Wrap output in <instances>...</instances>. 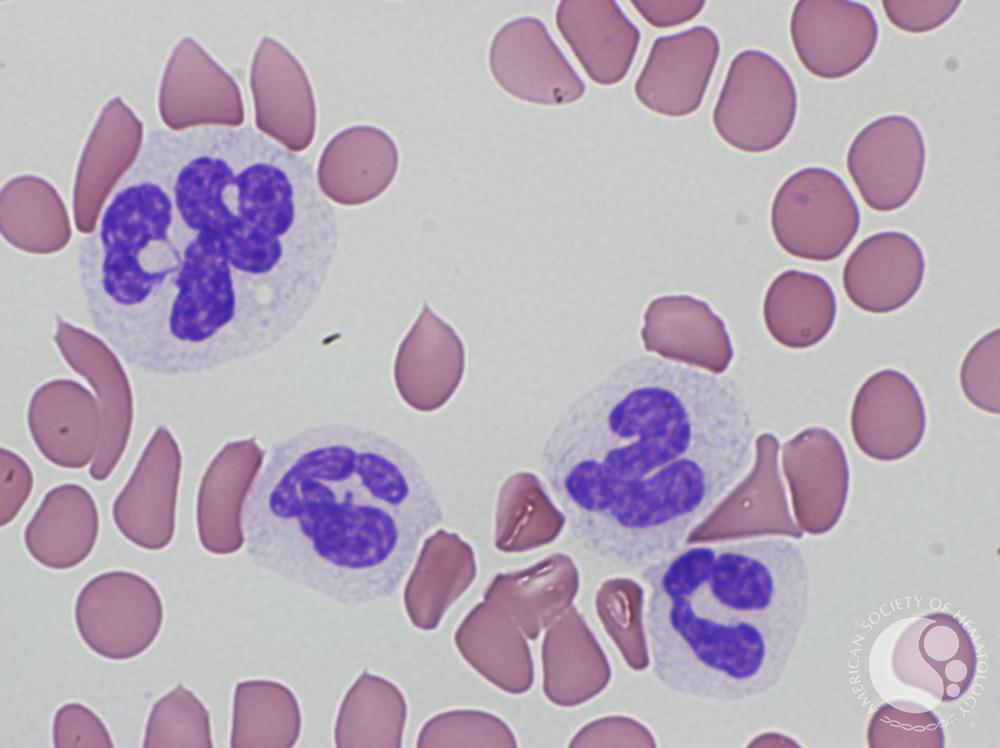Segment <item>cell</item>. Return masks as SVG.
Segmentation results:
<instances>
[{
	"label": "cell",
	"instance_id": "1",
	"mask_svg": "<svg viewBox=\"0 0 1000 748\" xmlns=\"http://www.w3.org/2000/svg\"><path fill=\"white\" fill-rule=\"evenodd\" d=\"M757 440L731 377L646 354L562 411L539 470L585 552L641 571L682 548L746 479Z\"/></svg>",
	"mask_w": 1000,
	"mask_h": 748
},
{
	"label": "cell",
	"instance_id": "2",
	"mask_svg": "<svg viewBox=\"0 0 1000 748\" xmlns=\"http://www.w3.org/2000/svg\"><path fill=\"white\" fill-rule=\"evenodd\" d=\"M444 505L420 460L393 437L326 422L270 445L238 513L249 560L345 605L392 597Z\"/></svg>",
	"mask_w": 1000,
	"mask_h": 748
},
{
	"label": "cell",
	"instance_id": "3",
	"mask_svg": "<svg viewBox=\"0 0 1000 748\" xmlns=\"http://www.w3.org/2000/svg\"><path fill=\"white\" fill-rule=\"evenodd\" d=\"M787 537L684 545L640 571L641 627L651 672L662 686L733 703L777 685L809 594L806 557Z\"/></svg>",
	"mask_w": 1000,
	"mask_h": 748
},
{
	"label": "cell",
	"instance_id": "4",
	"mask_svg": "<svg viewBox=\"0 0 1000 748\" xmlns=\"http://www.w3.org/2000/svg\"><path fill=\"white\" fill-rule=\"evenodd\" d=\"M76 269L92 327L134 368L191 375L241 362L226 275L179 220L163 184L138 163L80 240Z\"/></svg>",
	"mask_w": 1000,
	"mask_h": 748
},
{
	"label": "cell",
	"instance_id": "5",
	"mask_svg": "<svg viewBox=\"0 0 1000 748\" xmlns=\"http://www.w3.org/2000/svg\"><path fill=\"white\" fill-rule=\"evenodd\" d=\"M796 113V88L786 68L764 51L747 49L729 65L712 121L731 147L763 153L786 139Z\"/></svg>",
	"mask_w": 1000,
	"mask_h": 748
},
{
	"label": "cell",
	"instance_id": "6",
	"mask_svg": "<svg viewBox=\"0 0 1000 748\" xmlns=\"http://www.w3.org/2000/svg\"><path fill=\"white\" fill-rule=\"evenodd\" d=\"M860 226V211L844 181L833 171L806 167L790 175L771 206V228L788 254L828 262L850 245Z\"/></svg>",
	"mask_w": 1000,
	"mask_h": 748
},
{
	"label": "cell",
	"instance_id": "7",
	"mask_svg": "<svg viewBox=\"0 0 1000 748\" xmlns=\"http://www.w3.org/2000/svg\"><path fill=\"white\" fill-rule=\"evenodd\" d=\"M164 619L162 599L144 577L114 570L89 580L74 606L77 631L95 654L114 661L135 658L156 640Z\"/></svg>",
	"mask_w": 1000,
	"mask_h": 748
},
{
	"label": "cell",
	"instance_id": "8",
	"mask_svg": "<svg viewBox=\"0 0 1000 748\" xmlns=\"http://www.w3.org/2000/svg\"><path fill=\"white\" fill-rule=\"evenodd\" d=\"M925 156L918 125L907 116L887 115L855 136L846 167L865 204L890 212L903 207L918 190Z\"/></svg>",
	"mask_w": 1000,
	"mask_h": 748
},
{
	"label": "cell",
	"instance_id": "9",
	"mask_svg": "<svg viewBox=\"0 0 1000 748\" xmlns=\"http://www.w3.org/2000/svg\"><path fill=\"white\" fill-rule=\"evenodd\" d=\"M489 68L510 95L534 104L561 106L579 100L585 83L534 17L505 23L489 49Z\"/></svg>",
	"mask_w": 1000,
	"mask_h": 748
},
{
	"label": "cell",
	"instance_id": "10",
	"mask_svg": "<svg viewBox=\"0 0 1000 748\" xmlns=\"http://www.w3.org/2000/svg\"><path fill=\"white\" fill-rule=\"evenodd\" d=\"M789 28L801 64L828 80L844 78L864 65L879 35L872 11L849 0L798 1Z\"/></svg>",
	"mask_w": 1000,
	"mask_h": 748
},
{
	"label": "cell",
	"instance_id": "11",
	"mask_svg": "<svg viewBox=\"0 0 1000 748\" xmlns=\"http://www.w3.org/2000/svg\"><path fill=\"white\" fill-rule=\"evenodd\" d=\"M719 55L718 36L707 26L656 38L635 81L636 98L659 115L678 118L694 113Z\"/></svg>",
	"mask_w": 1000,
	"mask_h": 748
},
{
	"label": "cell",
	"instance_id": "12",
	"mask_svg": "<svg viewBox=\"0 0 1000 748\" xmlns=\"http://www.w3.org/2000/svg\"><path fill=\"white\" fill-rule=\"evenodd\" d=\"M858 448L879 461L911 454L923 439L925 408L914 383L903 373L880 370L859 388L850 417Z\"/></svg>",
	"mask_w": 1000,
	"mask_h": 748
},
{
	"label": "cell",
	"instance_id": "13",
	"mask_svg": "<svg viewBox=\"0 0 1000 748\" xmlns=\"http://www.w3.org/2000/svg\"><path fill=\"white\" fill-rule=\"evenodd\" d=\"M925 271L923 252L908 234L884 231L865 238L848 257L844 291L857 308L872 314L896 311L919 291Z\"/></svg>",
	"mask_w": 1000,
	"mask_h": 748
},
{
	"label": "cell",
	"instance_id": "14",
	"mask_svg": "<svg viewBox=\"0 0 1000 748\" xmlns=\"http://www.w3.org/2000/svg\"><path fill=\"white\" fill-rule=\"evenodd\" d=\"M795 511L805 531L821 535L840 520L850 471L838 438L822 427L801 432L786 447Z\"/></svg>",
	"mask_w": 1000,
	"mask_h": 748
},
{
	"label": "cell",
	"instance_id": "15",
	"mask_svg": "<svg viewBox=\"0 0 1000 748\" xmlns=\"http://www.w3.org/2000/svg\"><path fill=\"white\" fill-rule=\"evenodd\" d=\"M557 28L588 77L612 86L628 74L641 35L612 0H562L555 15Z\"/></svg>",
	"mask_w": 1000,
	"mask_h": 748
},
{
	"label": "cell",
	"instance_id": "16",
	"mask_svg": "<svg viewBox=\"0 0 1000 748\" xmlns=\"http://www.w3.org/2000/svg\"><path fill=\"white\" fill-rule=\"evenodd\" d=\"M269 43L271 62L259 48L251 70L256 125L259 131L299 152L311 143L314 135L312 91L293 55L276 42L274 61L273 40L269 39Z\"/></svg>",
	"mask_w": 1000,
	"mask_h": 748
},
{
	"label": "cell",
	"instance_id": "17",
	"mask_svg": "<svg viewBox=\"0 0 1000 748\" xmlns=\"http://www.w3.org/2000/svg\"><path fill=\"white\" fill-rule=\"evenodd\" d=\"M836 298L821 276L786 270L770 284L763 317L770 335L781 345L804 349L821 342L836 318Z\"/></svg>",
	"mask_w": 1000,
	"mask_h": 748
},
{
	"label": "cell",
	"instance_id": "18",
	"mask_svg": "<svg viewBox=\"0 0 1000 748\" xmlns=\"http://www.w3.org/2000/svg\"><path fill=\"white\" fill-rule=\"evenodd\" d=\"M99 532L96 506L84 502H49L46 497L24 531L29 554L42 566L66 570L91 553Z\"/></svg>",
	"mask_w": 1000,
	"mask_h": 748
},
{
	"label": "cell",
	"instance_id": "19",
	"mask_svg": "<svg viewBox=\"0 0 1000 748\" xmlns=\"http://www.w3.org/2000/svg\"><path fill=\"white\" fill-rule=\"evenodd\" d=\"M919 637L916 640L915 655L924 677L930 679L933 672L942 686L941 700L953 701L968 689L976 667L973 642L956 618L946 613L929 614L918 621Z\"/></svg>",
	"mask_w": 1000,
	"mask_h": 748
},
{
	"label": "cell",
	"instance_id": "20",
	"mask_svg": "<svg viewBox=\"0 0 1000 748\" xmlns=\"http://www.w3.org/2000/svg\"><path fill=\"white\" fill-rule=\"evenodd\" d=\"M641 336L647 351L664 356L670 347L693 344L730 346L723 320L707 302L690 295H664L651 301Z\"/></svg>",
	"mask_w": 1000,
	"mask_h": 748
},
{
	"label": "cell",
	"instance_id": "21",
	"mask_svg": "<svg viewBox=\"0 0 1000 748\" xmlns=\"http://www.w3.org/2000/svg\"><path fill=\"white\" fill-rule=\"evenodd\" d=\"M399 163L397 147L384 131L373 126H356L337 134L323 150L316 171L323 189L332 181L371 177L386 188Z\"/></svg>",
	"mask_w": 1000,
	"mask_h": 748
},
{
	"label": "cell",
	"instance_id": "22",
	"mask_svg": "<svg viewBox=\"0 0 1000 748\" xmlns=\"http://www.w3.org/2000/svg\"><path fill=\"white\" fill-rule=\"evenodd\" d=\"M143 747H212L209 713L192 691L177 685L153 704Z\"/></svg>",
	"mask_w": 1000,
	"mask_h": 748
},
{
	"label": "cell",
	"instance_id": "23",
	"mask_svg": "<svg viewBox=\"0 0 1000 748\" xmlns=\"http://www.w3.org/2000/svg\"><path fill=\"white\" fill-rule=\"evenodd\" d=\"M999 347L1000 330L995 329L969 349L960 370L965 397L979 409L994 414L999 413Z\"/></svg>",
	"mask_w": 1000,
	"mask_h": 748
},
{
	"label": "cell",
	"instance_id": "24",
	"mask_svg": "<svg viewBox=\"0 0 1000 748\" xmlns=\"http://www.w3.org/2000/svg\"><path fill=\"white\" fill-rule=\"evenodd\" d=\"M56 748H112L114 743L101 718L89 707L71 702L61 706L52 723Z\"/></svg>",
	"mask_w": 1000,
	"mask_h": 748
},
{
	"label": "cell",
	"instance_id": "25",
	"mask_svg": "<svg viewBox=\"0 0 1000 748\" xmlns=\"http://www.w3.org/2000/svg\"><path fill=\"white\" fill-rule=\"evenodd\" d=\"M961 1H882L887 19L898 29L920 34L933 31L946 23L958 10Z\"/></svg>",
	"mask_w": 1000,
	"mask_h": 748
},
{
	"label": "cell",
	"instance_id": "26",
	"mask_svg": "<svg viewBox=\"0 0 1000 748\" xmlns=\"http://www.w3.org/2000/svg\"><path fill=\"white\" fill-rule=\"evenodd\" d=\"M631 3L649 25L656 28H670L693 20L701 13L706 2L644 0Z\"/></svg>",
	"mask_w": 1000,
	"mask_h": 748
}]
</instances>
